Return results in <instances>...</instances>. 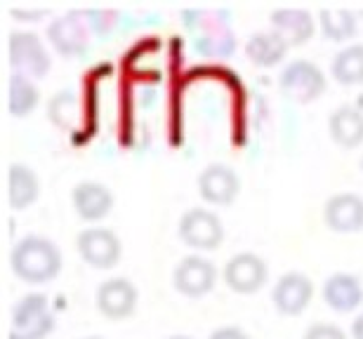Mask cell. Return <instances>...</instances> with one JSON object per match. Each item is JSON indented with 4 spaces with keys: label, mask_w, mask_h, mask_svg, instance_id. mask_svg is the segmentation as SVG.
I'll list each match as a JSON object with an SVG mask.
<instances>
[{
    "label": "cell",
    "mask_w": 363,
    "mask_h": 339,
    "mask_svg": "<svg viewBox=\"0 0 363 339\" xmlns=\"http://www.w3.org/2000/svg\"><path fill=\"white\" fill-rule=\"evenodd\" d=\"M10 339H31V337H26V335H19V333H14V330H10Z\"/></svg>",
    "instance_id": "cell-30"
},
{
    "label": "cell",
    "mask_w": 363,
    "mask_h": 339,
    "mask_svg": "<svg viewBox=\"0 0 363 339\" xmlns=\"http://www.w3.org/2000/svg\"><path fill=\"white\" fill-rule=\"evenodd\" d=\"M210 339H250L248 335L243 333L241 328H234V326H224V328H217Z\"/></svg>",
    "instance_id": "cell-27"
},
{
    "label": "cell",
    "mask_w": 363,
    "mask_h": 339,
    "mask_svg": "<svg viewBox=\"0 0 363 339\" xmlns=\"http://www.w3.org/2000/svg\"><path fill=\"white\" fill-rule=\"evenodd\" d=\"M179 238L189 248L215 250L224 241V226L220 217L203 207H191L179 219Z\"/></svg>",
    "instance_id": "cell-3"
},
{
    "label": "cell",
    "mask_w": 363,
    "mask_h": 339,
    "mask_svg": "<svg viewBox=\"0 0 363 339\" xmlns=\"http://www.w3.org/2000/svg\"><path fill=\"white\" fill-rule=\"evenodd\" d=\"M302 339H347V337L342 330L337 326H333V323H316V326H311L307 333H304Z\"/></svg>",
    "instance_id": "cell-25"
},
{
    "label": "cell",
    "mask_w": 363,
    "mask_h": 339,
    "mask_svg": "<svg viewBox=\"0 0 363 339\" xmlns=\"http://www.w3.org/2000/svg\"><path fill=\"white\" fill-rule=\"evenodd\" d=\"M55 328L52 314H50L45 294H26L24 299L14 306L12 314V330L31 339H43Z\"/></svg>",
    "instance_id": "cell-6"
},
{
    "label": "cell",
    "mask_w": 363,
    "mask_h": 339,
    "mask_svg": "<svg viewBox=\"0 0 363 339\" xmlns=\"http://www.w3.org/2000/svg\"><path fill=\"white\" fill-rule=\"evenodd\" d=\"M267 264L252 252H238L224 266V283L238 294L257 292L267 283Z\"/></svg>",
    "instance_id": "cell-7"
},
{
    "label": "cell",
    "mask_w": 363,
    "mask_h": 339,
    "mask_svg": "<svg viewBox=\"0 0 363 339\" xmlns=\"http://www.w3.org/2000/svg\"><path fill=\"white\" fill-rule=\"evenodd\" d=\"M137 306V290L128 278H108L97 287V309L106 318H128Z\"/></svg>",
    "instance_id": "cell-13"
},
{
    "label": "cell",
    "mask_w": 363,
    "mask_h": 339,
    "mask_svg": "<svg viewBox=\"0 0 363 339\" xmlns=\"http://www.w3.org/2000/svg\"><path fill=\"white\" fill-rule=\"evenodd\" d=\"M361 170H363V158H361Z\"/></svg>",
    "instance_id": "cell-33"
},
{
    "label": "cell",
    "mask_w": 363,
    "mask_h": 339,
    "mask_svg": "<svg viewBox=\"0 0 363 339\" xmlns=\"http://www.w3.org/2000/svg\"><path fill=\"white\" fill-rule=\"evenodd\" d=\"M35 104H38V90H35V85L28 81L26 76L12 74L10 76V97H7L10 113L14 118H24V115H28L35 109Z\"/></svg>",
    "instance_id": "cell-23"
},
{
    "label": "cell",
    "mask_w": 363,
    "mask_h": 339,
    "mask_svg": "<svg viewBox=\"0 0 363 339\" xmlns=\"http://www.w3.org/2000/svg\"><path fill=\"white\" fill-rule=\"evenodd\" d=\"M328 132L333 142L342 149H354L363 144V113L357 106H340L330 113L328 118Z\"/></svg>",
    "instance_id": "cell-17"
},
{
    "label": "cell",
    "mask_w": 363,
    "mask_h": 339,
    "mask_svg": "<svg viewBox=\"0 0 363 339\" xmlns=\"http://www.w3.org/2000/svg\"><path fill=\"white\" fill-rule=\"evenodd\" d=\"M217 269L213 262L203 257H184L172 271V285L186 297H203L215 287Z\"/></svg>",
    "instance_id": "cell-8"
},
{
    "label": "cell",
    "mask_w": 363,
    "mask_h": 339,
    "mask_svg": "<svg viewBox=\"0 0 363 339\" xmlns=\"http://www.w3.org/2000/svg\"><path fill=\"white\" fill-rule=\"evenodd\" d=\"M238 191H241V182H238V175L229 165L213 163L203 168L199 175L201 198L213 205H229L238 196Z\"/></svg>",
    "instance_id": "cell-10"
},
{
    "label": "cell",
    "mask_w": 363,
    "mask_h": 339,
    "mask_svg": "<svg viewBox=\"0 0 363 339\" xmlns=\"http://www.w3.org/2000/svg\"><path fill=\"white\" fill-rule=\"evenodd\" d=\"M288 42L276 31H257L245 42V54L255 67H276L288 52Z\"/></svg>",
    "instance_id": "cell-18"
},
{
    "label": "cell",
    "mask_w": 363,
    "mask_h": 339,
    "mask_svg": "<svg viewBox=\"0 0 363 339\" xmlns=\"http://www.w3.org/2000/svg\"><path fill=\"white\" fill-rule=\"evenodd\" d=\"M330 74L342 85H361L363 83V45H350L333 57Z\"/></svg>",
    "instance_id": "cell-21"
},
{
    "label": "cell",
    "mask_w": 363,
    "mask_h": 339,
    "mask_svg": "<svg viewBox=\"0 0 363 339\" xmlns=\"http://www.w3.org/2000/svg\"><path fill=\"white\" fill-rule=\"evenodd\" d=\"M170 339H189V337H182V335H177V337H170Z\"/></svg>",
    "instance_id": "cell-31"
},
{
    "label": "cell",
    "mask_w": 363,
    "mask_h": 339,
    "mask_svg": "<svg viewBox=\"0 0 363 339\" xmlns=\"http://www.w3.org/2000/svg\"><path fill=\"white\" fill-rule=\"evenodd\" d=\"M321 28L328 40H350L357 33V14L342 7H325L321 10Z\"/></svg>",
    "instance_id": "cell-22"
},
{
    "label": "cell",
    "mask_w": 363,
    "mask_h": 339,
    "mask_svg": "<svg viewBox=\"0 0 363 339\" xmlns=\"http://www.w3.org/2000/svg\"><path fill=\"white\" fill-rule=\"evenodd\" d=\"M48 113L55 125H60L64 130H74L78 125V120H81V104H78V97L74 92L64 90L50 99Z\"/></svg>",
    "instance_id": "cell-24"
},
{
    "label": "cell",
    "mask_w": 363,
    "mask_h": 339,
    "mask_svg": "<svg viewBox=\"0 0 363 339\" xmlns=\"http://www.w3.org/2000/svg\"><path fill=\"white\" fill-rule=\"evenodd\" d=\"M323 301L333 311L350 314L363 301L361 280L352 273H335L323 283Z\"/></svg>",
    "instance_id": "cell-14"
},
{
    "label": "cell",
    "mask_w": 363,
    "mask_h": 339,
    "mask_svg": "<svg viewBox=\"0 0 363 339\" xmlns=\"http://www.w3.org/2000/svg\"><path fill=\"white\" fill-rule=\"evenodd\" d=\"M88 339H101V337H88Z\"/></svg>",
    "instance_id": "cell-32"
},
{
    "label": "cell",
    "mask_w": 363,
    "mask_h": 339,
    "mask_svg": "<svg viewBox=\"0 0 363 339\" xmlns=\"http://www.w3.org/2000/svg\"><path fill=\"white\" fill-rule=\"evenodd\" d=\"M10 64L14 74L43 78L50 71V54L45 52L38 35L33 33H10Z\"/></svg>",
    "instance_id": "cell-4"
},
{
    "label": "cell",
    "mask_w": 363,
    "mask_h": 339,
    "mask_svg": "<svg viewBox=\"0 0 363 339\" xmlns=\"http://www.w3.org/2000/svg\"><path fill=\"white\" fill-rule=\"evenodd\" d=\"M311 294H314V285L304 273L290 271L286 276H281L276 280L274 290H272V301L276 306V311L283 316H297L309 306Z\"/></svg>",
    "instance_id": "cell-9"
},
{
    "label": "cell",
    "mask_w": 363,
    "mask_h": 339,
    "mask_svg": "<svg viewBox=\"0 0 363 339\" xmlns=\"http://www.w3.org/2000/svg\"><path fill=\"white\" fill-rule=\"evenodd\" d=\"M76 212L81 214L85 222H97L106 217L113 207V196L104 184L99 182H81L71 193Z\"/></svg>",
    "instance_id": "cell-15"
},
{
    "label": "cell",
    "mask_w": 363,
    "mask_h": 339,
    "mask_svg": "<svg viewBox=\"0 0 363 339\" xmlns=\"http://www.w3.org/2000/svg\"><path fill=\"white\" fill-rule=\"evenodd\" d=\"M279 85L283 95L293 99L297 104H309L323 95L325 90V76L323 71L309 59H295L290 62L279 78Z\"/></svg>",
    "instance_id": "cell-2"
},
{
    "label": "cell",
    "mask_w": 363,
    "mask_h": 339,
    "mask_svg": "<svg viewBox=\"0 0 363 339\" xmlns=\"http://www.w3.org/2000/svg\"><path fill=\"white\" fill-rule=\"evenodd\" d=\"M272 31H276L290 47L304 45L314 35V19L307 10H274Z\"/></svg>",
    "instance_id": "cell-16"
},
{
    "label": "cell",
    "mask_w": 363,
    "mask_h": 339,
    "mask_svg": "<svg viewBox=\"0 0 363 339\" xmlns=\"http://www.w3.org/2000/svg\"><path fill=\"white\" fill-rule=\"evenodd\" d=\"M325 226L337 234H357L363 229V200L357 193H335L323 207Z\"/></svg>",
    "instance_id": "cell-12"
},
{
    "label": "cell",
    "mask_w": 363,
    "mask_h": 339,
    "mask_svg": "<svg viewBox=\"0 0 363 339\" xmlns=\"http://www.w3.org/2000/svg\"><path fill=\"white\" fill-rule=\"evenodd\" d=\"M10 264L14 276L26 283H48L62 271V252L43 236H26L14 245Z\"/></svg>",
    "instance_id": "cell-1"
},
{
    "label": "cell",
    "mask_w": 363,
    "mask_h": 339,
    "mask_svg": "<svg viewBox=\"0 0 363 339\" xmlns=\"http://www.w3.org/2000/svg\"><path fill=\"white\" fill-rule=\"evenodd\" d=\"M48 38L55 45V50L64 57H81L88 50V28H85L81 14L71 12L64 17L55 19L48 26Z\"/></svg>",
    "instance_id": "cell-11"
},
{
    "label": "cell",
    "mask_w": 363,
    "mask_h": 339,
    "mask_svg": "<svg viewBox=\"0 0 363 339\" xmlns=\"http://www.w3.org/2000/svg\"><path fill=\"white\" fill-rule=\"evenodd\" d=\"M76 248L94 269H111L121 259V241L108 229H85L76 238Z\"/></svg>",
    "instance_id": "cell-5"
},
{
    "label": "cell",
    "mask_w": 363,
    "mask_h": 339,
    "mask_svg": "<svg viewBox=\"0 0 363 339\" xmlns=\"http://www.w3.org/2000/svg\"><path fill=\"white\" fill-rule=\"evenodd\" d=\"M90 14V24H92V28L97 33H108L111 28L116 26V17L118 14L116 12H111V10H97V12H88Z\"/></svg>",
    "instance_id": "cell-26"
},
{
    "label": "cell",
    "mask_w": 363,
    "mask_h": 339,
    "mask_svg": "<svg viewBox=\"0 0 363 339\" xmlns=\"http://www.w3.org/2000/svg\"><path fill=\"white\" fill-rule=\"evenodd\" d=\"M38 177L33 175L31 168L26 165L14 163L10 165V172H7V198H10V205L14 210H24L38 198Z\"/></svg>",
    "instance_id": "cell-19"
},
{
    "label": "cell",
    "mask_w": 363,
    "mask_h": 339,
    "mask_svg": "<svg viewBox=\"0 0 363 339\" xmlns=\"http://www.w3.org/2000/svg\"><path fill=\"white\" fill-rule=\"evenodd\" d=\"M12 14L17 19H21V21H33V19H38V17H43L45 14V10H35V12H24V10H12Z\"/></svg>",
    "instance_id": "cell-28"
},
{
    "label": "cell",
    "mask_w": 363,
    "mask_h": 339,
    "mask_svg": "<svg viewBox=\"0 0 363 339\" xmlns=\"http://www.w3.org/2000/svg\"><path fill=\"white\" fill-rule=\"evenodd\" d=\"M201 24H203V31H199V35L194 38V45L201 54L227 57L234 52L236 38H234V33L229 31V26H224V24L208 26V21H201Z\"/></svg>",
    "instance_id": "cell-20"
},
{
    "label": "cell",
    "mask_w": 363,
    "mask_h": 339,
    "mask_svg": "<svg viewBox=\"0 0 363 339\" xmlns=\"http://www.w3.org/2000/svg\"><path fill=\"white\" fill-rule=\"evenodd\" d=\"M352 339H363V314L352 323Z\"/></svg>",
    "instance_id": "cell-29"
}]
</instances>
